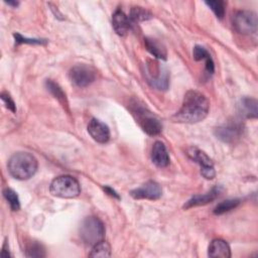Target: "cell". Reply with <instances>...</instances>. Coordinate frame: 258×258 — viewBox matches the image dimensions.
<instances>
[{
    "label": "cell",
    "mask_w": 258,
    "mask_h": 258,
    "mask_svg": "<svg viewBox=\"0 0 258 258\" xmlns=\"http://www.w3.org/2000/svg\"><path fill=\"white\" fill-rule=\"evenodd\" d=\"M89 256L90 257H110L111 247L107 242L101 241L93 246V249L91 250Z\"/></svg>",
    "instance_id": "obj_19"
},
{
    "label": "cell",
    "mask_w": 258,
    "mask_h": 258,
    "mask_svg": "<svg viewBox=\"0 0 258 258\" xmlns=\"http://www.w3.org/2000/svg\"><path fill=\"white\" fill-rule=\"evenodd\" d=\"M239 113L250 119L257 118V101L253 98H243L238 105Z\"/></svg>",
    "instance_id": "obj_16"
},
{
    "label": "cell",
    "mask_w": 258,
    "mask_h": 258,
    "mask_svg": "<svg viewBox=\"0 0 258 258\" xmlns=\"http://www.w3.org/2000/svg\"><path fill=\"white\" fill-rule=\"evenodd\" d=\"M148 82L157 90H166L168 87V72L160 68L159 73L154 78H148Z\"/></svg>",
    "instance_id": "obj_18"
},
{
    "label": "cell",
    "mask_w": 258,
    "mask_h": 258,
    "mask_svg": "<svg viewBox=\"0 0 258 258\" xmlns=\"http://www.w3.org/2000/svg\"><path fill=\"white\" fill-rule=\"evenodd\" d=\"M45 86L47 88V91H49L54 96V98H56L60 103H62V104L67 103L66 94L63 93V91L61 90V88L57 84H55L51 80H47L46 83H45Z\"/></svg>",
    "instance_id": "obj_22"
},
{
    "label": "cell",
    "mask_w": 258,
    "mask_h": 258,
    "mask_svg": "<svg viewBox=\"0 0 258 258\" xmlns=\"http://www.w3.org/2000/svg\"><path fill=\"white\" fill-rule=\"evenodd\" d=\"M88 132L98 143H107L110 139V129L102 121L93 118L88 124Z\"/></svg>",
    "instance_id": "obj_11"
},
{
    "label": "cell",
    "mask_w": 258,
    "mask_h": 258,
    "mask_svg": "<svg viewBox=\"0 0 258 258\" xmlns=\"http://www.w3.org/2000/svg\"><path fill=\"white\" fill-rule=\"evenodd\" d=\"M187 155L201 166V174L207 179H213L216 175L212 159L201 149L191 147L187 150Z\"/></svg>",
    "instance_id": "obj_8"
},
{
    "label": "cell",
    "mask_w": 258,
    "mask_h": 258,
    "mask_svg": "<svg viewBox=\"0 0 258 258\" xmlns=\"http://www.w3.org/2000/svg\"><path fill=\"white\" fill-rule=\"evenodd\" d=\"M129 18L133 21H144L152 18V14L143 7L135 6V7H132Z\"/></svg>",
    "instance_id": "obj_20"
},
{
    "label": "cell",
    "mask_w": 258,
    "mask_h": 258,
    "mask_svg": "<svg viewBox=\"0 0 258 258\" xmlns=\"http://www.w3.org/2000/svg\"><path fill=\"white\" fill-rule=\"evenodd\" d=\"M192 55L196 60L205 59L206 62L209 60H212V57H211V54L209 53V51L204 46H201V45H196L194 47Z\"/></svg>",
    "instance_id": "obj_26"
},
{
    "label": "cell",
    "mask_w": 258,
    "mask_h": 258,
    "mask_svg": "<svg viewBox=\"0 0 258 258\" xmlns=\"http://www.w3.org/2000/svg\"><path fill=\"white\" fill-rule=\"evenodd\" d=\"M3 196L6 199V201L9 203L10 208L12 211H18L20 208V203H19V199L18 196L16 195V192L11 189V188H5L3 190Z\"/></svg>",
    "instance_id": "obj_24"
},
{
    "label": "cell",
    "mask_w": 258,
    "mask_h": 258,
    "mask_svg": "<svg viewBox=\"0 0 258 258\" xmlns=\"http://www.w3.org/2000/svg\"><path fill=\"white\" fill-rule=\"evenodd\" d=\"M240 204V200L238 199H231V200H226L218 204V206L214 210V214L216 215H222L225 214L233 209H235L238 205Z\"/></svg>",
    "instance_id": "obj_21"
},
{
    "label": "cell",
    "mask_w": 258,
    "mask_h": 258,
    "mask_svg": "<svg viewBox=\"0 0 258 258\" xmlns=\"http://www.w3.org/2000/svg\"><path fill=\"white\" fill-rule=\"evenodd\" d=\"M222 187L219 185L217 186H214L210 191L204 194V195H197L195 197H192L190 200H188L183 208L184 209H189V208H192V207H197V206H204V205H207L211 202H213L214 200H216L221 191H222Z\"/></svg>",
    "instance_id": "obj_12"
},
{
    "label": "cell",
    "mask_w": 258,
    "mask_h": 258,
    "mask_svg": "<svg viewBox=\"0 0 258 258\" xmlns=\"http://www.w3.org/2000/svg\"><path fill=\"white\" fill-rule=\"evenodd\" d=\"M144 44L147 48V50L154 55L156 58L159 59H165L166 58V49L165 47L156 39L146 37L144 38Z\"/></svg>",
    "instance_id": "obj_17"
},
{
    "label": "cell",
    "mask_w": 258,
    "mask_h": 258,
    "mask_svg": "<svg viewBox=\"0 0 258 258\" xmlns=\"http://www.w3.org/2000/svg\"><path fill=\"white\" fill-rule=\"evenodd\" d=\"M52 196L62 199H73L80 195L81 186L79 181L71 175H60L55 177L49 186Z\"/></svg>",
    "instance_id": "obj_4"
},
{
    "label": "cell",
    "mask_w": 258,
    "mask_h": 258,
    "mask_svg": "<svg viewBox=\"0 0 258 258\" xmlns=\"http://www.w3.org/2000/svg\"><path fill=\"white\" fill-rule=\"evenodd\" d=\"M131 112L136 122L145 133L154 136L161 132L162 125L159 119L147 108L139 105L138 103H134L131 106Z\"/></svg>",
    "instance_id": "obj_3"
},
{
    "label": "cell",
    "mask_w": 258,
    "mask_h": 258,
    "mask_svg": "<svg viewBox=\"0 0 258 258\" xmlns=\"http://www.w3.org/2000/svg\"><path fill=\"white\" fill-rule=\"evenodd\" d=\"M36 158L28 152L14 153L8 161V170L10 174L20 180L29 179L37 170Z\"/></svg>",
    "instance_id": "obj_2"
},
{
    "label": "cell",
    "mask_w": 258,
    "mask_h": 258,
    "mask_svg": "<svg viewBox=\"0 0 258 258\" xmlns=\"http://www.w3.org/2000/svg\"><path fill=\"white\" fill-rule=\"evenodd\" d=\"M6 247H7V243L5 242V243H4V245H3L2 251H1V257H2V258H8V257L10 256L9 251L6 249Z\"/></svg>",
    "instance_id": "obj_29"
},
{
    "label": "cell",
    "mask_w": 258,
    "mask_h": 258,
    "mask_svg": "<svg viewBox=\"0 0 258 258\" xmlns=\"http://www.w3.org/2000/svg\"><path fill=\"white\" fill-rule=\"evenodd\" d=\"M243 134V126L241 123L234 121L224 124L215 130V135L223 142L231 143L236 141Z\"/></svg>",
    "instance_id": "obj_9"
},
{
    "label": "cell",
    "mask_w": 258,
    "mask_h": 258,
    "mask_svg": "<svg viewBox=\"0 0 258 258\" xmlns=\"http://www.w3.org/2000/svg\"><path fill=\"white\" fill-rule=\"evenodd\" d=\"M104 189H105V190H106L110 196L115 197V198H117V199H120V198H119V196H118V194H117L114 189H112L110 186H105V187H104Z\"/></svg>",
    "instance_id": "obj_30"
},
{
    "label": "cell",
    "mask_w": 258,
    "mask_h": 258,
    "mask_svg": "<svg viewBox=\"0 0 258 258\" xmlns=\"http://www.w3.org/2000/svg\"><path fill=\"white\" fill-rule=\"evenodd\" d=\"M105 235V227L100 219L97 217L86 218L80 228V236L87 244L94 246L103 241Z\"/></svg>",
    "instance_id": "obj_5"
},
{
    "label": "cell",
    "mask_w": 258,
    "mask_h": 258,
    "mask_svg": "<svg viewBox=\"0 0 258 258\" xmlns=\"http://www.w3.org/2000/svg\"><path fill=\"white\" fill-rule=\"evenodd\" d=\"M6 4H8V5H11V6H14V7H16L19 3L18 2H12V1H6L5 2Z\"/></svg>",
    "instance_id": "obj_31"
},
{
    "label": "cell",
    "mask_w": 258,
    "mask_h": 258,
    "mask_svg": "<svg viewBox=\"0 0 258 258\" xmlns=\"http://www.w3.org/2000/svg\"><path fill=\"white\" fill-rule=\"evenodd\" d=\"M112 24L119 35H125L131 28V19L121 9H117L112 15Z\"/></svg>",
    "instance_id": "obj_14"
},
{
    "label": "cell",
    "mask_w": 258,
    "mask_h": 258,
    "mask_svg": "<svg viewBox=\"0 0 258 258\" xmlns=\"http://www.w3.org/2000/svg\"><path fill=\"white\" fill-rule=\"evenodd\" d=\"M1 99L2 101L5 103V106L11 110L12 112H15L16 111V107H15V104L13 102V100L11 99V97L7 94V93H2L1 94Z\"/></svg>",
    "instance_id": "obj_28"
},
{
    "label": "cell",
    "mask_w": 258,
    "mask_h": 258,
    "mask_svg": "<svg viewBox=\"0 0 258 258\" xmlns=\"http://www.w3.org/2000/svg\"><path fill=\"white\" fill-rule=\"evenodd\" d=\"M257 14L249 10L238 11L233 17V26L241 34H254L257 31Z\"/></svg>",
    "instance_id": "obj_6"
},
{
    "label": "cell",
    "mask_w": 258,
    "mask_h": 258,
    "mask_svg": "<svg viewBox=\"0 0 258 258\" xmlns=\"http://www.w3.org/2000/svg\"><path fill=\"white\" fill-rule=\"evenodd\" d=\"M70 79L77 87L85 88L96 80L95 70L87 64H77L70 70Z\"/></svg>",
    "instance_id": "obj_7"
},
{
    "label": "cell",
    "mask_w": 258,
    "mask_h": 258,
    "mask_svg": "<svg viewBox=\"0 0 258 258\" xmlns=\"http://www.w3.org/2000/svg\"><path fill=\"white\" fill-rule=\"evenodd\" d=\"M215 13V15L219 18L222 19L225 15V10H226V3L224 1H206L205 2Z\"/></svg>",
    "instance_id": "obj_25"
},
{
    "label": "cell",
    "mask_w": 258,
    "mask_h": 258,
    "mask_svg": "<svg viewBox=\"0 0 258 258\" xmlns=\"http://www.w3.org/2000/svg\"><path fill=\"white\" fill-rule=\"evenodd\" d=\"M161 186L153 180H149L146 183L142 184L140 187H137L130 191V196L136 200H158L161 197Z\"/></svg>",
    "instance_id": "obj_10"
},
{
    "label": "cell",
    "mask_w": 258,
    "mask_h": 258,
    "mask_svg": "<svg viewBox=\"0 0 258 258\" xmlns=\"http://www.w3.org/2000/svg\"><path fill=\"white\" fill-rule=\"evenodd\" d=\"M209 109L208 98L199 91L190 90L184 95L181 107L173 117L177 122L198 123L207 117Z\"/></svg>",
    "instance_id": "obj_1"
},
{
    "label": "cell",
    "mask_w": 258,
    "mask_h": 258,
    "mask_svg": "<svg viewBox=\"0 0 258 258\" xmlns=\"http://www.w3.org/2000/svg\"><path fill=\"white\" fill-rule=\"evenodd\" d=\"M208 255L213 258H229L231 256V249L226 241L215 239L209 246Z\"/></svg>",
    "instance_id": "obj_15"
},
{
    "label": "cell",
    "mask_w": 258,
    "mask_h": 258,
    "mask_svg": "<svg viewBox=\"0 0 258 258\" xmlns=\"http://www.w3.org/2000/svg\"><path fill=\"white\" fill-rule=\"evenodd\" d=\"M16 43H29V44H45L47 41L45 39H35V38H26L20 35L19 33L13 34Z\"/></svg>",
    "instance_id": "obj_27"
},
{
    "label": "cell",
    "mask_w": 258,
    "mask_h": 258,
    "mask_svg": "<svg viewBox=\"0 0 258 258\" xmlns=\"http://www.w3.org/2000/svg\"><path fill=\"white\" fill-rule=\"evenodd\" d=\"M152 162L158 167H165L169 164V154L161 141H155L151 152Z\"/></svg>",
    "instance_id": "obj_13"
},
{
    "label": "cell",
    "mask_w": 258,
    "mask_h": 258,
    "mask_svg": "<svg viewBox=\"0 0 258 258\" xmlns=\"http://www.w3.org/2000/svg\"><path fill=\"white\" fill-rule=\"evenodd\" d=\"M25 255L27 257H44L45 251L41 244L37 242H32L29 245H27L25 250Z\"/></svg>",
    "instance_id": "obj_23"
}]
</instances>
